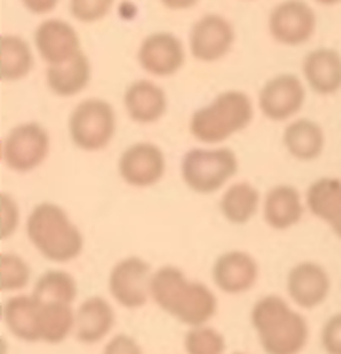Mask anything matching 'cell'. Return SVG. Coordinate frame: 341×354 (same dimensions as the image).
<instances>
[{
    "label": "cell",
    "mask_w": 341,
    "mask_h": 354,
    "mask_svg": "<svg viewBox=\"0 0 341 354\" xmlns=\"http://www.w3.org/2000/svg\"><path fill=\"white\" fill-rule=\"evenodd\" d=\"M151 301L187 328L210 324L218 313V297L208 284L190 279L178 266H160L151 277Z\"/></svg>",
    "instance_id": "obj_1"
},
{
    "label": "cell",
    "mask_w": 341,
    "mask_h": 354,
    "mask_svg": "<svg viewBox=\"0 0 341 354\" xmlns=\"http://www.w3.org/2000/svg\"><path fill=\"white\" fill-rule=\"evenodd\" d=\"M250 323L264 354H301L310 341L308 319L284 297H259L250 313Z\"/></svg>",
    "instance_id": "obj_2"
},
{
    "label": "cell",
    "mask_w": 341,
    "mask_h": 354,
    "mask_svg": "<svg viewBox=\"0 0 341 354\" xmlns=\"http://www.w3.org/2000/svg\"><path fill=\"white\" fill-rule=\"evenodd\" d=\"M26 234L35 251L55 264L72 263L86 246L80 227L66 209L50 201L32 207L26 221Z\"/></svg>",
    "instance_id": "obj_3"
},
{
    "label": "cell",
    "mask_w": 341,
    "mask_h": 354,
    "mask_svg": "<svg viewBox=\"0 0 341 354\" xmlns=\"http://www.w3.org/2000/svg\"><path fill=\"white\" fill-rule=\"evenodd\" d=\"M255 119L251 95L238 88L219 92L206 106L191 114V136L203 146H221L232 136L246 131Z\"/></svg>",
    "instance_id": "obj_4"
},
{
    "label": "cell",
    "mask_w": 341,
    "mask_h": 354,
    "mask_svg": "<svg viewBox=\"0 0 341 354\" xmlns=\"http://www.w3.org/2000/svg\"><path fill=\"white\" fill-rule=\"evenodd\" d=\"M179 171L190 191L210 196L230 186L239 171V159L230 147H192L184 152Z\"/></svg>",
    "instance_id": "obj_5"
},
{
    "label": "cell",
    "mask_w": 341,
    "mask_h": 354,
    "mask_svg": "<svg viewBox=\"0 0 341 354\" xmlns=\"http://www.w3.org/2000/svg\"><path fill=\"white\" fill-rule=\"evenodd\" d=\"M69 138L84 152H99L111 146L118 132V114L111 102L100 97L84 99L72 109L67 120Z\"/></svg>",
    "instance_id": "obj_6"
},
{
    "label": "cell",
    "mask_w": 341,
    "mask_h": 354,
    "mask_svg": "<svg viewBox=\"0 0 341 354\" xmlns=\"http://www.w3.org/2000/svg\"><path fill=\"white\" fill-rule=\"evenodd\" d=\"M50 134L40 122H20L7 132L2 142V160L17 174H29L46 162L50 154Z\"/></svg>",
    "instance_id": "obj_7"
},
{
    "label": "cell",
    "mask_w": 341,
    "mask_h": 354,
    "mask_svg": "<svg viewBox=\"0 0 341 354\" xmlns=\"http://www.w3.org/2000/svg\"><path fill=\"white\" fill-rule=\"evenodd\" d=\"M152 268L144 257L126 256L111 268L107 289L124 309H140L151 299Z\"/></svg>",
    "instance_id": "obj_8"
},
{
    "label": "cell",
    "mask_w": 341,
    "mask_h": 354,
    "mask_svg": "<svg viewBox=\"0 0 341 354\" xmlns=\"http://www.w3.org/2000/svg\"><path fill=\"white\" fill-rule=\"evenodd\" d=\"M306 102V84L291 72L273 75L258 92V109L271 122L296 118Z\"/></svg>",
    "instance_id": "obj_9"
},
{
    "label": "cell",
    "mask_w": 341,
    "mask_h": 354,
    "mask_svg": "<svg viewBox=\"0 0 341 354\" xmlns=\"http://www.w3.org/2000/svg\"><path fill=\"white\" fill-rule=\"evenodd\" d=\"M167 171L166 154L158 144L139 140L122 151L118 159V174L124 184L147 189L159 184Z\"/></svg>",
    "instance_id": "obj_10"
},
{
    "label": "cell",
    "mask_w": 341,
    "mask_h": 354,
    "mask_svg": "<svg viewBox=\"0 0 341 354\" xmlns=\"http://www.w3.org/2000/svg\"><path fill=\"white\" fill-rule=\"evenodd\" d=\"M316 12L304 0H283L273 7L268 17L270 35L286 47H299L310 42L316 32Z\"/></svg>",
    "instance_id": "obj_11"
},
{
    "label": "cell",
    "mask_w": 341,
    "mask_h": 354,
    "mask_svg": "<svg viewBox=\"0 0 341 354\" xmlns=\"http://www.w3.org/2000/svg\"><path fill=\"white\" fill-rule=\"evenodd\" d=\"M236 42L234 26L224 15L206 14L192 24L187 49L192 59L203 64L219 62Z\"/></svg>",
    "instance_id": "obj_12"
},
{
    "label": "cell",
    "mask_w": 341,
    "mask_h": 354,
    "mask_svg": "<svg viewBox=\"0 0 341 354\" xmlns=\"http://www.w3.org/2000/svg\"><path fill=\"white\" fill-rule=\"evenodd\" d=\"M138 64L152 77H172L186 64V47L172 32H152L140 42Z\"/></svg>",
    "instance_id": "obj_13"
},
{
    "label": "cell",
    "mask_w": 341,
    "mask_h": 354,
    "mask_svg": "<svg viewBox=\"0 0 341 354\" xmlns=\"http://www.w3.org/2000/svg\"><path fill=\"white\" fill-rule=\"evenodd\" d=\"M286 292L299 309L320 308L331 292L330 272L316 261H301L288 271Z\"/></svg>",
    "instance_id": "obj_14"
},
{
    "label": "cell",
    "mask_w": 341,
    "mask_h": 354,
    "mask_svg": "<svg viewBox=\"0 0 341 354\" xmlns=\"http://www.w3.org/2000/svg\"><path fill=\"white\" fill-rule=\"evenodd\" d=\"M211 277L216 288L224 295H244L258 283L259 264L250 252L231 249L216 257L211 268Z\"/></svg>",
    "instance_id": "obj_15"
},
{
    "label": "cell",
    "mask_w": 341,
    "mask_h": 354,
    "mask_svg": "<svg viewBox=\"0 0 341 354\" xmlns=\"http://www.w3.org/2000/svg\"><path fill=\"white\" fill-rule=\"evenodd\" d=\"M34 47L47 67L69 62L82 52L77 30L64 19L42 20L34 30Z\"/></svg>",
    "instance_id": "obj_16"
},
{
    "label": "cell",
    "mask_w": 341,
    "mask_h": 354,
    "mask_svg": "<svg viewBox=\"0 0 341 354\" xmlns=\"http://www.w3.org/2000/svg\"><path fill=\"white\" fill-rule=\"evenodd\" d=\"M122 104L132 122L151 126L166 115L169 99L158 82L151 79H138L126 87Z\"/></svg>",
    "instance_id": "obj_17"
},
{
    "label": "cell",
    "mask_w": 341,
    "mask_h": 354,
    "mask_svg": "<svg viewBox=\"0 0 341 354\" xmlns=\"http://www.w3.org/2000/svg\"><path fill=\"white\" fill-rule=\"evenodd\" d=\"M116 326V309L104 296H89L75 309L74 336L79 343H102Z\"/></svg>",
    "instance_id": "obj_18"
},
{
    "label": "cell",
    "mask_w": 341,
    "mask_h": 354,
    "mask_svg": "<svg viewBox=\"0 0 341 354\" xmlns=\"http://www.w3.org/2000/svg\"><path fill=\"white\" fill-rule=\"evenodd\" d=\"M306 211L304 196L291 184H278L263 197L261 212L264 223L275 231H288L303 219Z\"/></svg>",
    "instance_id": "obj_19"
},
{
    "label": "cell",
    "mask_w": 341,
    "mask_h": 354,
    "mask_svg": "<svg viewBox=\"0 0 341 354\" xmlns=\"http://www.w3.org/2000/svg\"><path fill=\"white\" fill-rule=\"evenodd\" d=\"M301 74L306 87L318 95L341 91V54L330 47H320L304 55Z\"/></svg>",
    "instance_id": "obj_20"
},
{
    "label": "cell",
    "mask_w": 341,
    "mask_h": 354,
    "mask_svg": "<svg viewBox=\"0 0 341 354\" xmlns=\"http://www.w3.org/2000/svg\"><path fill=\"white\" fill-rule=\"evenodd\" d=\"M7 331L24 343H40V303L32 295H12L2 308Z\"/></svg>",
    "instance_id": "obj_21"
},
{
    "label": "cell",
    "mask_w": 341,
    "mask_h": 354,
    "mask_svg": "<svg viewBox=\"0 0 341 354\" xmlns=\"http://www.w3.org/2000/svg\"><path fill=\"white\" fill-rule=\"evenodd\" d=\"M281 142L293 159L311 162L321 158L326 138L323 127L316 120L299 118L286 124L281 134Z\"/></svg>",
    "instance_id": "obj_22"
},
{
    "label": "cell",
    "mask_w": 341,
    "mask_h": 354,
    "mask_svg": "<svg viewBox=\"0 0 341 354\" xmlns=\"http://www.w3.org/2000/svg\"><path fill=\"white\" fill-rule=\"evenodd\" d=\"M92 80V64L86 52H80L69 62L47 67L46 82L57 97H75L84 92Z\"/></svg>",
    "instance_id": "obj_23"
},
{
    "label": "cell",
    "mask_w": 341,
    "mask_h": 354,
    "mask_svg": "<svg viewBox=\"0 0 341 354\" xmlns=\"http://www.w3.org/2000/svg\"><path fill=\"white\" fill-rule=\"evenodd\" d=\"M263 204L258 187L248 180L232 183L223 191L219 199V212L232 226H244L258 214Z\"/></svg>",
    "instance_id": "obj_24"
},
{
    "label": "cell",
    "mask_w": 341,
    "mask_h": 354,
    "mask_svg": "<svg viewBox=\"0 0 341 354\" xmlns=\"http://www.w3.org/2000/svg\"><path fill=\"white\" fill-rule=\"evenodd\" d=\"M306 209L328 226L341 214V179L323 176L315 179L304 192Z\"/></svg>",
    "instance_id": "obj_25"
},
{
    "label": "cell",
    "mask_w": 341,
    "mask_h": 354,
    "mask_svg": "<svg viewBox=\"0 0 341 354\" xmlns=\"http://www.w3.org/2000/svg\"><path fill=\"white\" fill-rule=\"evenodd\" d=\"M34 50L26 39L17 34L2 35L0 77L3 82H19L29 77L34 69Z\"/></svg>",
    "instance_id": "obj_26"
},
{
    "label": "cell",
    "mask_w": 341,
    "mask_h": 354,
    "mask_svg": "<svg viewBox=\"0 0 341 354\" xmlns=\"http://www.w3.org/2000/svg\"><path fill=\"white\" fill-rule=\"evenodd\" d=\"M30 295L44 304L74 306L79 295V286L71 272L64 269H47L37 277Z\"/></svg>",
    "instance_id": "obj_27"
},
{
    "label": "cell",
    "mask_w": 341,
    "mask_h": 354,
    "mask_svg": "<svg viewBox=\"0 0 341 354\" xmlns=\"http://www.w3.org/2000/svg\"><path fill=\"white\" fill-rule=\"evenodd\" d=\"M40 303V301H39ZM75 329V309L69 304L40 303V343L60 344Z\"/></svg>",
    "instance_id": "obj_28"
},
{
    "label": "cell",
    "mask_w": 341,
    "mask_h": 354,
    "mask_svg": "<svg viewBox=\"0 0 341 354\" xmlns=\"http://www.w3.org/2000/svg\"><path fill=\"white\" fill-rule=\"evenodd\" d=\"M32 279L30 264L17 252H2L0 256V289L2 292L19 295Z\"/></svg>",
    "instance_id": "obj_29"
},
{
    "label": "cell",
    "mask_w": 341,
    "mask_h": 354,
    "mask_svg": "<svg viewBox=\"0 0 341 354\" xmlns=\"http://www.w3.org/2000/svg\"><path fill=\"white\" fill-rule=\"evenodd\" d=\"M183 348L186 354H224L226 337L210 324L190 328L184 335Z\"/></svg>",
    "instance_id": "obj_30"
},
{
    "label": "cell",
    "mask_w": 341,
    "mask_h": 354,
    "mask_svg": "<svg viewBox=\"0 0 341 354\" xmlns=\"http://www.w3.org/2000/svg\"><path fill=\"white\" fill-rule=\"evenodd\" d=\"M116 0H69L71 15L80 24H95L111 14Z\"/></svg>",
    "instance_id": "obj_31"
},
{
    "label": "cell",
    "mask_w": 341,
    "mask_h": 354,
    "mask_svg": "<svg viewBox=\"0 0 341 354\" xmlns=\"http://www.w3.org/2000/svg\"><path fill=\"white\" fill-rule=\"evenodd\" d=\"M2 239L7 241L17 231L20 224V207L17 199L9 192H2Z\"/></svg>",
    "instance_id": "obj_32"
},
{
    "label": "cell",
    "mask_w": 341,
    "mask_h": 354,
    "mask_svg": "<svg viewBox=\"0 0 341 354\" xmlns=\"http://www.w3.org/2000/svg\"><path fill=\"white\" fill-rule=\"evenodd\" d=\"M321 348L326 354H341V311L328 317L321 328Z\"/></svg>",
    "instance_id": "obj_33"
},
{
    "label": "cell",
    "mask_w": 341,
    "mask_h": 354,
    "mask_svg": "<svg viewBox=\"0 0 341 354\" xmlns=\"http://www.w3.org/2000/svg\"><path fill=\"white\" fill-rule=\"evenodd\" d=\"M102 354H144V349L134 336L119 333L106 341Z\"/></svg>",
    "instance_id": "obj_34"
},
{
    "label": "cell",
    "mask_w": 341,
    "mask_h": 354,
    "mask_svg": "<svg viewBox=\"0 0 341 354\" xmlns=\"http://www.w3.org/2000/svg\"><path fill=\"white\" fill-rule=\"evenodd\" d=\"M24 9L34 15H47L59 6L60 0H20Z\"/></svg>",
    "instance_id": "obj_35"
},
{
    "label": "cell",
    "mask_w": 341,
    "mask_h": 354,
    "mask_svg": "<svg viewBox=\"0 0 341 354\" xmlns=\"http://www.w3.org/2000/svg\"><path fill=\"white\" fill-rule=\"evenodd\" d=\"M166 9L169 10H190L196 7L201 0H159Z\"/></svg>",
    "instance_id": "obj_36"
},
{
    "label": "cell",
    "mask_w": 341,
    "mask_h": 354,
    "mask_svg": "<svg viewBox=\"0 0 341 354\" xmlns=\"http://www.w3.org/2000/svg\"><path fill=\"white\" fill-rule=\"evenodd\" d=\"M330 227H331L333 234H335L341 241V214L336 217L335 221H333V223L330 224Z\"/></svg>",
    "instance_id": "obj_37"
},
{
    "label": "cell",
    "mask_w": 341,
    "mask_h": 354,
    "mask_svg": "<svg viewBox=\"0 0 341 354\" xmlns=\"http://www.w3.org/2000/svg\"><path fill=\"white\" fill-rule=\"evenodd\" d=\"M315 2L320 3V6L330 7V6H336V3H340L341 0H315Z\"/></svg>",
    "instance_id": "obj_38"
},
{
    "label": "cell",
    "mask_w": 341,
    "mask_h": 354,
    "mask_svg": "<svg viewBox=\"0 0 341 354\" xmlns=\"http://www.w3.org/2000/svg\"><path fill=\"white\" fill-rule=\"evenodd\" d=\"M231 354H248V353H243V351H234V353H231Z\"/></svg>",
    "instance_id": "obj_39"
}]
</instances>
